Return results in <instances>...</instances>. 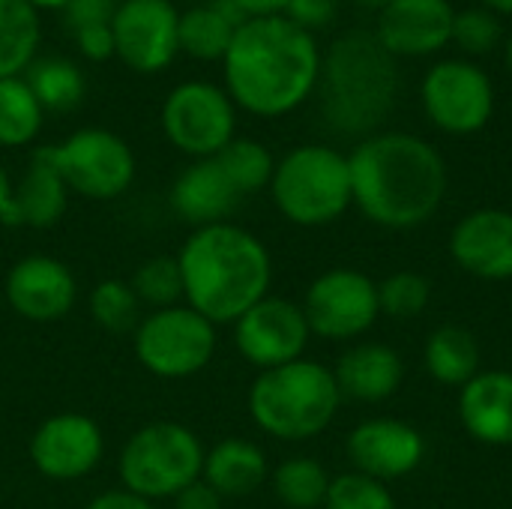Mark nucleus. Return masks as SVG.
<instances>
[{
  "label": "nucleus",
  "mask_w": 512,
  "mask_h": 509,
  "mask_svg": "<svg viewBox=\"0 0 512 509\" xmlns=\"http://www.w3.org/2000/svg\"><path fill=\"white\" fill-rule=\"evenodd\" d=\"M453 42L468 54H489L501 42V21L486 6L462 9L453 18Z\"/></svg>",
  "instance_id": "c9c22d12"
},
{
  "label": "nucleus",
  "mask_w": 512,
  "mask_h": 509,
  "mask_svg": "<svg viewBox=\"0 0 512 509\" xmlns=\"http://www.w3.org/2000/svg\"><path fill=\"white\" fill-rule=\"evenodd\" d=\"M246 18H273V15H285L288 0H231Z\"/></svg>",
  "instance_id": "79ce46f5"
},
{
  "label": "nucleus",
  "mask_w": 512,
  "mask_h": 509,
  "mask_svg": "<svg viewBox=\"0 0 512 509\" xmlns=\"http://www.w3.org/2000/svg\"><path fill=\"white\" fill-rule=\"evenodd\" d=\"M225 93L255 117H285L297 111L321 78V48L315 36L285 15L246 18L222 57Z\"/></svg>",
  "instance_id": "f257e3e1"
},
{
  "label": "nucleus",
  "mask_w": 512,
  "mask_h": 509,
  "mask_svg": "<svg viewBox=\"0 0 512 509\" xmlns=\"http://www.w3.org/2000/svg\"><path fill=\"white\" fill-rule=\"evenodd\" d=\"M348 456L360 474L387 483L408 477L420 468L426 456V441L420 429H414L405 420L375 417L363 420L348 435Z\"/></svg>",
  "instance_id": "f3484780"
},
{
  "label": "nucleus",
  "mask_w": 512,
  "mask_h": 509,
  "mask_svg": "<svg viewBox=\"0 0 512 509\" xmlns=\"http://www.w3.org/2000/svg\"><path fill=\"white\" fill-rule=\"evenodd\" d=\"M177 27L180 12L171 0H120L111 18L114 57L141 75L162 72L180 51Z\"/></svg>",
  "instance_id": "2eb2a0df"
},
{
  "label": "nucleus",
  "mask_w": 512,
  "mask_h": 509,
  "mask_svg": "<svg viewBox=\"0 0 512 509\" xmlns=\"http://www.w3.org/2000/svg\"><path fill=\"white\" fill-rule=\"evenodd\" d=\"M285 18L312 33L315 27H327L336 18V0H288Z\"/></svg>",
  "instance_id": "4c0bfd02"
},
{
  "label": "nucleus",
  "mask_w": 512,
  "mask_h": 509,
  "mask_svg": "<svg viewBox=\"0 0 512 509\" xmlns=\"http://www.w3.org/2000/svg\"><path fill=\"white\" fill-rule=\"evenodd\" d=\"M426 369L444 387H465L480 375V345L465 327H438L426 342Z\"/></svg>",
  "instance_id": "a878e982"
},
{
  "label": "nucleus",
  "mask_w": 512,
  "mask_h": 509,
  "mask_svg": "<svg viewBox=\"0 0 512 509\" xmlns=\"http://www.w3.org/2000/svg\"><path fill=\"white\" fill-rule=\"evenodd\" d=\"M357 210L381 228L408 231L429 222L447 195L441 153L408 132L369 135L348 156Z\"/></svg>",
  "instance_id": "f03ea898"
},
{
  "label": "nucleus",
  "mask_w": 512,
  "mask_h": 509,
  "mask_svg": "<svg viewBox=\"0 0 512 509\" xmlns=\"http://www.w3.org/2000/svg\"><path fill=\"white\" fill-rule=\"evenodd\" d=\"M216 348V324L186 303L147 312L132 333L138 366L162 381H183L204 372L213 363Z\"/></svg>",
  "instance_id": "6e6552de"
},
{
  "label": "nucleus",
  "mask_w": 512,
  "mask_h": 509,
  "mask_svg": "<svg viewBox=\"0 0 512 509\" xmlns=\"http://www.w3.org/2000/svg\"><path fill=\"white\" fill-rule=\"evenodd\" d=\"M432 288L429 279L411 270L393 273L378 285V306L384 315L396 318V321H411L417 318L426 306H429Z\"/></svg>",
  "instance_id": "72a5a7b5"
},
{
  "label": "nucleus",
  "mask_w": 512,
  "mask_h": 509,
  "mask_svg": "<svg viewBox=\"0 0 512 509\" xmlns=\"http://www.w3.org/2000/svg\"><path fill=\"white\" fill-rule=\"evenodd\" d=\"M201 438L174 420H153L135 429L117 459V477L126 492L147 501H171L186 486L201 480L204 468Z\"/></svg>",
  "instance_id": "0eeeda50"
},
{
  "label": "nucleus",
  "mask_w": 512,
  "mask_h": 509,
  "mask_svg": "<svg viewBox=\"0 0 512 509\" xmlns=\"http://www.w3.org/2000/svg\"><path fill=\"white\" fill-rule=\"evenodd\" d=\"M27 3H30L36 12H39V9H60V12H63V6H66L69 0H27Z\"/></svg>",
  "instance_id": "c03bdc74"
},
{
  "label": "nucleus",
  "mask_w": 512,
  "mask_h": 509,
  "mask_svg": "<svg viewBox=\"0 0 512 509\" xmlns=\"http://www.w3.org/2000/svg\"><path fill=\"white\" fill-rule=\"evenodd\" d=\"M303 315H306L312 336H321L330 342L357 339L369 333L381 315L378 282H372V276L360 270L333 267L306 288Z\"/></svg>",
  "instance_id": "9b49d317"
},
{
  "label": "nucleus",
  "mask_w": 512,
  "mask_h": 509,
  "mask_svg": "<svg viewBox=\"0 0 512 509\" xmlns=\"http://www.w3.org/2000/svg\"><path fill=\"white\" fill-rule=\"evenodd\" d=\"M489 12H507L512 15V0H483Z\"/></svg>",
  "instance_id": "a18cd8bd"
},
{
  "label": "nucleus",
  "mask_w": 512,
  "mask_h": 509,
  "mask_svg": "<svg viewBox=\"0 0 512 509\" xmlns=\"http://www.w3.org/2000/svg\"><path fill=\"white\" fill-rule=\"evenodd\" d=\"M312 330L306 324L303 306L285 297H264L246 315L234 321V345L240 357L258 372L294 363L303 357Z\"/></svg>",
  "instance_id": "4468645a"
},
{
  "label": "nucleus",
  "mask_w": 512,
  "mask_h": 509,
  "mask_svg": "<svg viewBox=\"0 0 512 509\" xmlns=\"http://www.w3.org/2000/svg\"><path fill=\"white\" fill-rule=\"evenodd\" d=\"M459 420L474 441L512 447V372L474 375L459 393Z\"/></svg>",
  "instance_id": "412c9836"
},
{
  "label": "nucleus",
  "mask_w": 512,
  "mask_h": 509,
  "mask_svg": "<svg viewBox=\"0 0 512 509\" xmlns=\"http://www.w3.org/2000/svg\"><path fill=\"white\" fill-rule=\"evenodd\" d=\"M219 162V168L225 171V177L231 180V186L240 195H255L261 189H270L273 171H276V159L273 153L255 141V138H234L219 156H213Z\"/></svg>",
  "instance_id": "7c9ffc66"
},
{
  "label": "nucleus",
  "mask_w": 512,
  "mask_h": 509,
  "mask_svg": "<svg viewBox=\"0 0 512 509\" xmlns=\"http://www.w3.org/2000/svg\"><path fill=\"white\" fill-rule=\"evenodd\" d=\"M357 3H363V6H369V9H381V6H387L390 0H357Z\"/></svg>",
  "instance_id": "49530a36"
},
{
  "label": "nucleus",
  "mask_w": 512,
  "mask_h": 509,
  "mask_svg": "<svg viewBox=\"0 0 512 509\" xmlns=\"http://www.w3.org/2000/svg\"><path fill=\"white\" fill-rule=\"evenodd\" d=\"M33 468L54 483L84 480L102 465L105 435L102 426L78 411H60L45 417L30 435Z\"/></svg>",
  "instance_id": "ddd939ff"
},
{
  "label": "nucleus",
  "mask_w": 512,
  "mask_h": 509,
  "mask_svg": "<svg viewBox=\"0 0 512 509\" xmlns=\"http://www.w3.org/2000/svg\"><path fill=\"white\" fill-rule=\"evenodd\" d=\"M84 509H156V504L141 498V495H135V492H126L120 486V489H108V492L90 498Z\"/></svg>",
  "instance_id": "a19ab883"
},
{
  "label": "nucleus",
  "mask_w": 512,
  "mask_h": 509,
  "mask_svg": "<svg viewBox=\"0 0 512 509\" xmlns=\"http://www.w3.org/2000/svg\"><path fill=\"white\" fill-rule=\"evenodd\" d=\"M183 303L210 324H234L270 294L273 258L258 234L234 222L192 228L177 252Z\"/></svg>",
  "instance_id": "7ed1b4c3"
},
{
  "label": "nucleus",
  "mask_w": 512,
  "mask_h": 509,
  "mask_svg": "<svg viewBox=\"0 0 512 509\" xmlns=\"http://www.w3.org/2000/svg\"><path fill=\"white\" fill-rule=\"evenodd\" d=\"M69 195L72 192L63 183V177L39 153H33L24 177L12 183V198L3 225L33 228V231L54 228L69 207Z\"/></svg>",
  "instance_id": "5701e85b"
},
{
  "label": "nucleus",
  "mask_w": 512,
  "mask_h": 509,
  "mask_svg": "<svg viewBox=\"0 0 512 509\" xmlns=\"http://www.w3.org/2000/svg\"><path fill=\"white\" fill-rule=\"evenodd\" d=\"M504 57H507V66H510L512 72V36L507 39V48H504Z\"/></svg>",
  "instance_id": "de8ad7c7"
},
{
  "label": "nucleus",
  "mask_w": 512,
  "mask_h": 509,
  "mask_svg": "<svg viewBox=\"0 0 512 509\" xmlns=\"http://www.w3.org/2000/svg\"><path fill=\"white\" fill-rule=\"evenodd\" d=\"M270 477L267 453L246 438H225L204 453L201 480L222 498H243L258 492Z\"/></svg>",
  "instance_id": "b1692460"
},
{
  "label": "nucleus",
  "mask_w": 512,
  "mask_h": 509,
  "mask_svg": "<svg viewBox=\"0 0 512 509\" xmlns=\"http://www.w3.org/2000/svg\"><path fill=\"white\" fill-rule=\"evenodd\" d=\"M129 285L141 300V306H147L150 312L183 303V276H180L177 255H153L141 261Z\"/></svg>",
  "instance_id": "473e14b6"
},
{
  "label": "nucleus",
  "mask_w": 512,
  "mask_h": 509,
  "mask_svg": "<svg viewBox=\"0 0 512 509\" xmlns=\"http://www.w3.org/2000/svg\"><path fill=\"white\" fill-rule=\"evenodd\" d=\"M39 36V12L27 0H0V78H15L30 69Z\"/></svg>",
  "instance_id": "bb28decb"
},
{
  "label": "nucleus",
  "mask_w": 512,
  "mask_h": 509,
  "mask_svg": "<svg viewBox=\"0 0 512 509\" xmlns=\"http://www.w3.org/2000/svg\"><path fill=\"white\" fill-rule=\"evenodd\" d=\"M162 132L171 147L189 159H213L237 138V105L210 81L177 84L159 114Z\"/></svg>",
  "instance_id": "9d476101"
},
{
  "label": "nucleus",
  "mask_w": 512,
  "mask_h": 509,
  "mask_svg": "<svg viewBox=\"0 0 512 509\" xmlns=\"http://www.w3.org/2000/svg\"><path fill=\"white\" fill-rule=\"evenodd\" d=\"M423 108L450 135H474L495 114L492 78L468 60H441L423 78Z\"/></svg>",
  "instance_id": "f8f14e48"
},
{
  "label": "nucleus",
  "mask_w": 512,
  "mask_h": 509,
  "mask_svg": "<svg viewBox=\"0 0 512 509\" xmlns=\"http://www.w3.org/2000/svg\"><path fill=\"white\" fill-rule=\"evenodd\" d=\"M270 198L291 225H333L354 204L348 156L327 144L294 147L276 162Z\"/></svg>",
  "instance_id": "423d86ee"
},
{
  "label": "nucleus",
  "mask_w": 512,
  "mask_h": 509,
  "mask_svg": "<svg viewBox=\"0 0 512 509\" xmlns=\"http://www.w3.org/2000/svg\"><path fill=\"white\" fill-rule=\"evenodd\" d=\"M453 261L486 282L512 279V213L483 207L459 219L450 234Z\"/></svg>",
  "instance_id": "6ab92c4d"
},
{
  "label": "nucleus",
  "mask_w": 512,
  "mask_h": 509,
  "mask_svg": "<svg viewBox=\"0 0 512 509\" xmlns=\"http://www.w3.org/2000/svg\"><path fill=\"white\" fill-rule=\"evenodd\" d=\"M246 15L231 0H213L180 12L177 42L180 51L195 60H222L234 39V30Z\"/></svg>",
  "instance_id": "393cba45"
},
{
  "label": "nucleus",
  "mask_w": 512,
  "mask_h": 509,
  "mask_svg": "<svg viewBox=\"0 0 512 509\" xmlns=\"http://www.w3.org/2000/svg\"><path fill=\"white\" fill-rule=\"evenodd\" d=\"M75 42H78V51L87 60H93V63H102V60H111L114 57V33H111V24L81 27V30H75Z\"/></svg>",
  "instance_id": "58836bf2"
},
{
  "label": "nucleus",
  "mask_w": 512,
  "mask_h": 509,
  "mask_svg": "<svg viewBox=\"0 0 512 509\" xmlns=\"http://www.w3.org/2000/svg\"><path fill=\"white\" fill-rule=\"evenodd\" d=\"M330 474L321 462L309 456H294L276 465L270 474L273 495L291 509H318L324 507L327 492H330Z\"/></svg>",
  "instance_id": "c756f323"
},
{
  "label": "nucleus",
  "mask_w": 512,
  "mask_h": 509,
  "mask_svg": "<svg viewBox=\"0 0 512 509\" xmlns=\"http://www.w3.org/2000/svg\"><path fill=\"white\" fill-rule=\"evenodd\" d=\"M240 198L216 159H192L171 186V210L192 228L228 222Z\"/></svg>",
  "instance_id": "aec40b11"
},
{
  "label": "nucleus",
  "mask_w": 512,
  "mask_h": 509,
  "mask_svg": "<svg viewBox=\"0 0 512 509\" xmlns=\"http://www.w3.org/2000/svg\"><path fill=\"white\" fill-rule=\"evenodd\" d=\"M171 501H174V509H222L225 498L216 489H210L204 480H195L192 486H186Z\"/></svg>",
  "instance_id": "ea45409f"
},
{
  "label": "nucleus",
  "mask_w": 512,
  "mask_h": 509,
  "mask_svg": "<svg viewBox=\"0 0 512 509\" xmlns=\"http://www.w3.org/2000/svg\"><path fill=\"white\" fill-rule=\"evenodd\" d=\"M45 123V108L33 96L24 75L0 78V147L18 150L36 141Z\"/></svg>",
  "instance_id": "cd10ccee"
},
{
  "label": "nucleus",
  "mask_w": 512,
  "mask_h": 509,
  "mask_svg": "<svg viewBox=\"0 0 512 509\" xmlns=\"http://www.w3.org/2000/svg\"><path fill=\"white\" fill-rule=\"evenodd\" d=\"M69 186V192L90 201H114L135 180V153L111 129L87 126L36 150Z\"/></svg>",
  "instance_id": "1a4fd4ad"
},
{
  "label": "nucleus",
  "mask_w": 512,
  "mask_h": 509,
  "mask_svg": "<svg viewBox=\"0 0 512 509\" xmlns=\"http://www.w3.org/2000/svg\"><path fill=\"white\" fill-rule=\"evenodd\" d=\"M321 114L342 135H366L384 123L399 93L396 57L372 30L342 33L321 57Z\"/></svg>",
  "instance_id": "20e7f679"
},
{
  "label": "nucleus",
  "mask_w": 512,
  "mask_h": 509,
  "mask_svg": "<svg viewBox=\"0 0 512 509\" xmlns=\"http://www.w3.org/2000/svg\"><path fill=\"white\" fill-rule=\"evenodd\" d=\"M252 423L276 441H312L330 429L339 414L342 393L333 369L315 360H294L267 372L249 387Z\"/></svg>",
  "instance_id": "39448f33"
},
{
  "label": "nucleus",
  "mask_w": 512,
  "mask_h": 509,
  "mask_svg": "<svg viewBox=\"0 0 512 509\" xmlns=\"http://www.w3.org/2000/svg\"><path fill=\"white\" fill-rule=\"evenodd\" d=\"M333 378L339 384L342 399L384 402V399L396 396V390L402 387L405 363L390 345L360 342L339 357Z\"/></svg>",
  "instance_id": "4be33fe9"
},
{
  "label": "nucleus",
  "mask_w": 512,
  "mask_h": 509,
  "mask_svg": "<svg viewBox=\"0 0 512 509\" xmlns=\"http://www.w3.org/2000/svg\"><path fill=\"white\" fill-rule=\"evenodd\" d=\"M120 0H69L63 6V18L72 30L93 27V24H111Z\"/></svg>",
  "instance_id": "e433bc0d"
},
{
  "label": "nucleus",
  "mask_w": 512,
  "mask_h": 509,
  "mask_svg": "<svg viewBox=\"0 0 512 509\" xmlns=\"http://www.w3.org/2000/svg\"><path fill=\"white\" fill-rule=\"evenodd\" d=\"M33 96L45 111L63 114L72 111L84 99V72L66 57H36L24 72Z\"/></svg>",
  "instance_id": "c85d7f7f"
},
{
  "label": "nucleus",
  "mask_w": 512,
  "mask_h": 509,
  "mask_svg": "<svg viewBox=\"0 0 512 509\" xmlns=\"http://www.w3.org/2000/svg\"><path fill=\"white\" fill-rule=\"evenodd\" d=\"M9 309L33 324L63 321L78 300V279L72 267L54 255H24L6 273Z\"/></svg>",
  "instance_id": "dca6fc26"
},
{
  "label": "nucleus",
  "mask_w": 512,
  "mask_h": 509,
  "mask_svg": "<svg viewBox=\"0 0 512 509\" xmlns=\"http://www.w3.org/2000/svg\"><path fill=\"white\" fill-rule=\"evenodd\" d=\"M9 198H12V180H9V174L0 168V225H3L6 210H9Z\"/></svg>",
  "instance_id": "37998d69"
},
{
  "label": "nucleus",
  "mask_w": 512,
  "mask_h": 509,
  "mask_svg": "<svg viewBox=\"0 0 512 509\" xmlns=\"http://www.w3.org/2000/svg\"><path fill=\"white\" fill-rule=\"evenodd\" d=\"M450 0H390L381 6L375 36L393 57H423L453 42Z\"/></svg>",
  "instance_id": "a211bd4d"
},
{
  "label": "nucleus",
  "mask_w": 512,
  "mask_h": 509,
  "mask_svg": "<svg viewBox=\"0 0 512 509\" xmlns=\"http://www.w3.org/2000/svg\"><path fill=\"white\" fill-rule=\"evenodd\" d=\"M87 306H90V318L105 330V333H114V336H126V333H135V327L141 324V300L135 297L132 285L123 282V279H102L90 297H87Z\"/></svg>",
  "instance_id": "2f4dec72"
},
{
  "label": "nucleus",
  "mask_w": 512,
  "mask_h": 509,
  "mask_svg": "<svg viewBox=\"0 0 512 509\" xmlns=\"http://www.w3.org/2000/svg\"><path fill=\"white\" fill-rule=\"evenodd\" d=\"M324 509H396V498L387 483L351 471L330 480Z\"/></svg>",
  "instance_id": "f704fd0d"
}]
</instances>
